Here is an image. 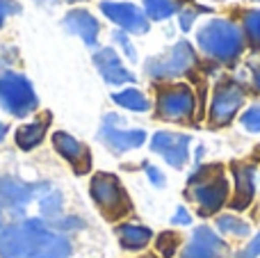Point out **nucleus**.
<instances>
[{
  "label": "nucleus",
  "mask_w": 260,
  "mask_h": 258,
  "mask_svg": "<svg viewBox=\"0 0 260 258\" xmlns=\"http://www.w3.org/2000/svg\"><path fill=\"white\" fill-rule=\"evenodd\" d=\"M194 18H197V12H192V9L183 12V14H180V27H183V30H189V27H192V23H194Z\"/></svg>",
  "instance_id": "31"
},
{
  "label": "nucleus",
  "mask_w": 260,
  "mask_h": 258,
  "mask_svg": "<svg viewBox=\"0 0 260 258\" xmlns=\"http://www.w3.org/2000/svg\"><path fill=\"white\" fill-rule=\"evenodd\" d=\"M258 256H260V233L258 236H253L251 242H249V245L244 247V249L240 251L235 258H258Z\"/></svg>",
  "instance_id": "27"
},
{
  "label": "nucleus",
  "mask_w": 260,
  "mask_h": 258,
  "mask_svg": "<svg viewBox=\"0 0 260 258\" xmlns=\"http://www.w3.org/2000/svg\"><path fill=\"white\" fill-rule=\"evenodd\" d=\"M37 195H39V210L46 219H57L62 213V195L50 185H37Z\"/></svg>",
  "instance_id": "19"
},
{
  "label": "nucleus",
  "mask_w": 260,
  "mask_h": 258,
  "mask_svg": "<svg viewBox=\"0 0 260 258\" xmlns=\"http://www.w3.org/2000/svg\"><path fill=\"white\" fill-rule=\"evenodd\" d=\"M53 144L57 149V153L62 155L64 160L71 163V167L76 169V174H87L91 167V155H89V149L82 144L80 140H76L73 135L64 131H57L53 135Z\"/></svg>",
  "instance_id": "13"
},
{
  "label": "nucleus",
  "mask_w": 260,
  "mask_h": 258,
  "mask_svg": "<svg viewBox=\"0 0 260 258\" xmlns=\"http://www.w3.org/2000/svg\"><path fill=\"white\" fill-rule=\"evenodd\" d=\"M242 126L249 133H260V103L251 105L247 112L242 114Z\"/></svg>",
  "instance_id": "26"
},
{
  "label": "nucleus",
  "mask_w": 260,
  "mask_h": 258,
  "mask_svg": "<svg viewBox=\"0 0 260 258\" xmlns=\"http://www.w3.org/2000/svg\"><path fill=\"white\" fill-rule=\"evenodd\" d=\"M256 87H258V91H260V73L256 76Z\"/></svg>",
  "instance_id": "36"
},
{
  "label": "nucleus",
  "mask_w": 260,
  "mask_h": 258,
  "mask_svg": "<svg viewBox=\"0 0 260 258\" xmlns=\"http://www.w3.org/2000/svg\"><path fill=\"white\" fill-rule=\"evenodd\" d=\"M0 231H3V206H0Z\"/></svg>",
  "instance_id": "35"
},
{
  "label": "nucleus",
  "mask_w": 260,
  "mask_h": 258,
  "mask_svg": "<svg viewBox=\"0 0 260 258\" xmlns=\"http://www.w3.org/2000/svg\"><path fill=\"white\" fill-rule=\"evenodd\" d=\"M233 176H235V197L231 201V208L244 210L251 206L253 197H256V167L249 163H235Z\"/></svg>",
  "instance_id": "14"
},
{
  "label": "nucleus",
  "mask_w": 260,
  "mask_h": 258,
  "mask_svg": "<svg viewBox=\"0 0 260 258\" xmlns=\"http://www.w3.org/2000/svg\"><path fill=\"white\" fill-rule=\"evenodd\" d=\"M0 105L14 117H27L37 110L39 99L25 76L7 71L0 76Z\"/></svg>",
  "instance_id": "4"
},
{
  "label": "nucleus",
  "mask_w": 260,
  "mask_h": 258,
  "mask_svg": "<svg viewBox=\"0 0 260 258\" xmlns=\"http://www.w3.org/2000/svg\"><path fill=\"white\" fill-rule=\"evenodd\" d=\"M180 258H229V245L212 229L199 227L194 229Z\"/></svg>",
  "instance_id": "11"
},
{
  "label": "nucleus",
  "mask_w": 260,
  "mask_h": 258,
  "mask_svg": "<svg viewBox=\"0 0 260 258\" xmlns=\"http://www.w3.org/2000/svg\"><path fill=\"white\" fill-rule=\"evenodd\" d=\"M197 41L208 57L231 64L240 57L244 48V37L238 25L226 18H212L197 32Z\"/></svg>",
  "instance_id": "2"
},
{
  "label": "nucleus",
  "mask_w": 260,
  "mask_h": 258,
  "mask_svg": "<svg viewBox=\"0 0 260 258\" xmlns=\"http://www.w3.org/2000/svg\"><path fill=\"white\" fill-rule=\"evenodd\" d=\"M171 222H174V224H185V227H187V224L192 222V217H189V213L183 208V206H180V208L176 210V215H174V219H171Z\"/></svg>",
  "instance_id": "32"
},
{
  "label": "nucleus",
  "mask_w": 260,
  "mask_h": 258,
  "mask_svg": "<svg viewBox=\"0 0 260 258\" xmlns=\"http://www.w3.org/2000/svg\"><path fill=\"white\" fill-rule=\"evenodd\" d=\"M189 195L199 204L201 215H215L229 199V183L217 169H199L189 176Z\"/></svg>",
  "instance_id": "3"
},
{
  "label": "nucleus",
  "mask_w": 260,
  "mask_h": 258,
  "mask_svg": "<svg viewBox=\"0 0 260 258\" xmlns=\"http://www.w3.org/2000/svg\"><path fill=\"white\" fill-rule=\"evenodd\" d=\"M244 30L256 48H260V9H251L244 14Z\"/></svg>",
  "instance_id": "24"
},
{
  "label": "nucleus",
  "mask_w": 260,
  "mask_h": 258,
  "mask_svg": "<svg viewBox=\"0 0 260 258\" xmlns=\"http://www.w3.org/2000/svg\"><path fill=\"white\" fill-rule=\"evenodd\" d=\"M46 128H48V119L44 121H35V123H25L16 131V144L21 146L23 151H30L44 140Z\"/></svg>",
  "instance_id": "20"
},
{
  "label": "nucleus",
  "mask_w": 260,
  "mask_h": 258,
  "mask_svg": "<svg viewBox=\"0 0 260 258\" xmlns=\"http://www.w3.org/2000/svg\"><path fill=\"white\" fill-rule=\"evenodd\" d=\"M144 9H146L148 18L165 21V18L176 14V3L174 0H144Z\"/></svg>",
  "instance_id": "23"
},
{
  "label": "nucleus",
  "mask_w": 260,
  "mask_h": 258,
  "mask_svg": "<svg viewBox=\"0 0 260 258\" xmlns=\"http://www.w3.org/2000/svg\"><path fill=\"white\" fill-rule=\"evenodd\" d=\"M39 5H53V3H57V0H37Z\"/></svg>",
  "instance_id": "34"
},
{
  "label": "nucleus",
  "mask_w": 260,
  "mask_h": 258,
  "mask_svg": "<svg viewBox=\"0 0 260 258\" xmlns=\"http://www.w3.org/2000/svg\"><path fill=\"white\" fill-rule=\"evenodd\" d=\"M18 5L14 3V0H0V27L5 25V21H7V16H12V14L18 12Z\"/></svg>",
  "instance_id": "28"
},
{
  "label": "nucleus",
  "mask_w": 260,
  "mask_h": 258,
  "mask_svg": "<svg viewBox=\"0 0 260 258\" xmlns=\"http://www.w3.org/2000/svg\"><path fill=\"white\" fill-rule=\"evenodd\" d=\"M112 101H114L117 105H121V108L133 110V112H146V110L151 108L148 99H146V96H144L139 89H123V91H117V94L112 96Z\"/></svg>",
  "instance_id": "21"
},
{
  "label": "nucleus",
  "mask_w": 260,
  "mask_h": 258,
  "mask_svg": "<svg viewBox=\"0 0 260 258\" xmlns=\"http://www.w3.org/2000/svg\"><path fill=\"white\" fill-rule=\"evenodd\" d=\"M157 251H160L162 256L165 258H171L176 254V249H178V245H180V240H178V236H176V233H160V236H157Z\"/></svg>",
  "instance_id": "25"
},
{
  "label": "nucleus",
  "mask_w": 260,
  "mask_h": 258,
  "mask_svg": "<svg viewBox=\"0 0 260 258\" xmlns=\"http://www.w3.org/2000/svg\"><path fill=\"white\" fill-rule=\"evenodd\" d=\"M119 117L117 114H108L101 126L99 137L105 142L108 149H112L114 153H123V151L130 149H139V146L146 142V133L142 128H130V131H123V128H117Z\"/></svg>",
  "instance_id": "9"
},
{
  "label": "nucleus",
  "mask_w": 260,
  "mask_h": 258,
  "mask_svg": "<svg viewBox=\"0 0 260 258\" xmlns=\"http://www.w3.org/2000/svg\"><path fill=\"white\" fill-rule=\"evenodd\" d=\"M217 231L221 236H233V238H247L251 233V227H249L244 219L235 217V215H219L217 217Z\"/></svg>",
  "instance_id": "22"
},
{
  "label": "nucleus",
  "mask_w": 260,
  "mask_h": 258,
  "mask_svg": "<svg viewBox=\"0 0 260 258\" xmlns=\"http://www.w3.org/2000/svg\"><path fill=\"white\" fill-rule=\"evenodd\" d=\"M114 41H119V44H121V48H123V53L128 55L130 57V62H135V59H137V53H135V48L133 46H130V41H128V37L123 35V32H114Z\"/></svg>",
  "instance_id": "29"
},
{
  "label": "nucleus",
  "mask_w": 260,
  "mask_h": 258,
  "mask_svg": "<svg viewBox=\"0 0 260 258\" xmlns=\"http://www.w3.org/2000/svg\"><path fill=\"white\" fill-rule=\"evenodd\" d=\"M144 169H146V176H148V181H151L153 185H157V187L165 185V176H162V172L157 167H153V165H146Z\"/></svg>",
  "instance_id": "30"
},
{
  "label": "nucleus",
  "mask_w": 260,
  "mask_h": 258,
  "mask_svg": "<svg viewBox=\"0 0 260 258\" xmlns=\"http://www.w3.org/2000/svg\"><path fill=\"white\" fill-rule=\"evenodd\" d=\"M37 195V185L23 183L14 176H0V201L14 213H23Z\"/></svg>",
  "instance_id": "15"
},
{
  "label": "nucleus",
  "mask_w": 260,
  "mask_h": 258,
  "mask_svg": "<svg viewBox=\"0 0 260 258\" xmlns=\"http://www.w3.org/2000/svg\"><path fill=\"white\" fill-rule=\"evenodd\" d=\"M89 195L91 199L96 201L101 210H103L105 217L110 219H119L130 210V201L126 190L121 187L117 176L112 174H96L91 178V185H89Z\"/></svg>",
  "instance_id": "5"
},
{
  "label": "nucleus",
  "mask_w": 260,
  "mask_h": 258,
  "mask_svg": "<svg viewBox=\"0 0 260 258\" xmlns=\"http://www.w3.org/2000/svg\"><path fill=\"white\" fill-rule=\"evenodd\" d=\"M117 236H119V242H121L126 249L137 251V249H144V247L151 242L153 233H151V229L139 227V224H121Z\"/></svg>",
  "instance_id": "18"
},
{
  "label": "nucleus",
  "mask_w": 260,
  "mask_h": 258,
  "mask_svg": "<svg viewBox=\"0 0 260 258\" xmlns=\"http://www.w3.org/2000/svg\"><path fill=\"white\" fill-rule=\"evenodd\" d=\"M189 135H180V133H167L160 131L153 135L151 140V151L160 153L167 160V165H171L174 169H183L189 155Z\"/></svg>",
  "instance_id": "10"
},
{
  "label": "nucleus",
  "mask_w": 260,
  "mask_h": 258,
  "mask_svg": "<svg viewBox=\"0 0 260 258\" xmlns=\"http://www.w3.org/2000/svg\"><path fill=\"white\" fill-rule=\"evenodd\" d=\"M5 133H7V126H5V123H0V142L5 140Z\"/></svg>",
  "instance_id": "33"
},
{
  "label": "nucleus",
  "mask_w": 260,
  "mask_h": 258,
  "mask_svg": "<svg viewBox=\"0 0 260 258\" xmlns=\"http://www.w3.org/2000/svg\"><path fill=\"white\" fill-rule=\"evenodd\" d=\"M197 99L187 85H171L157 94V114L169 121H187L194 117Z\"/></svg>",
  "instance_id": "7"
},
{
  "label": "nucleus",
  "mask_w": 260,
  "mask_h": 258,
  "mask_svg": "<svg viewBox=\"0 0 260 258\" xmlns=\"http://www.w3.org/2000/svg\"><path fill=\"white\" fill-rule=\"evenodd\" d=\"M101 12L117 23L121 30L130 32V35H144L148 30V21L144 12L133 3H114V0H103L101 3Z\"/></svg>",
  "instance_id": "12"
},
{
  "label": "nucleus",
  "mask_w": 260,
  "mask_h": 258,
  "mask_svg": "<svg viewBox=\"0 0 260 258\" xmlns=\"http://www.w3.org/2000/svg\"><path fill=\"white\" fill-rule=\"evenodd\" d=\"M194 62H197V55H194L192 46L187 41H178L167 53L153 57L146 64V73L155 80H171V78L185 76L194 67Z\"/></svg>",
  "instance_id": "6"
},
{
  "label": "nucleus",
  "mask_w": 260,
  "mask_h": 258,
  "mask_svg": "<svg viewBox=\"0 0 260 258\" xmlns=\"http://www.w3.org/2000/svg\"><path fill=\"white\" fill-rule=\"evenodd\" d=\"M94 64H96V69H99V73L103 76V80L110 82V85H123V82L135 80V76L123 67L119 55L114 53L112 48L99 50V53L94 55Z\"/></svg>",
  "instance_id": "16"
},
{
  "label": "nucleus",
  "mask_w": 260,
  "mask_h": 258,
  "mask_svg": "<svg viewBox=\"0 0 260 258\" xmlns=\"http://www.w3.org/2000/svg\"><path fill=\"white\" fill-rule=\"evenodd\" d=\"M71 242L41 219H25L0 231V258H69Z\"/></svg>",
  "instance_id": "1"
},
{
  "label": "nucleus",
  "mask_w": 260,
  "mask_h": 258,
  "mask_svg": "<svg viewBox=\"0 0 260 258\" xmlns=\"http://www.w3.org/2000/svg\"><path fill=\"white\" fill-rule=\"evenodd\" d=\"M64 27H67L69 32H73V35L82 37V41H85L89 48L99 46V27L101 25L85 9H71V12L64 16Z\"/></svg>",
  "instance_id": "17"
},
{
  "label": "nucleus",
  "mask_w": 260,
  "mask_h": 258,
  "mask_svg": "<svg viewBox=\"0 0 260 258\" xmlns=\"http://www.w3.org/2000/svg\"><path fill=\"white\" fill-rule=\"evenodd\" d=\"M244 103V89L235 82H224L215 89L210 103V121L215 126H226L233 121V117L238 114V110Z\"/></svg>",
  "instance_id": "8"
},
{
  "label": "nucleus",
  "mask_w": 260,
  "mask_h": 258,
  "mask_svg": "<svg viewBox=\"0 0 260 258\" xmlns=\"http://www.w3.org/2000/svg\"><path fill=\"white\" fill-rule=\"evenodd\" d=\"M71 3H78V0H71Z\"/></svg>",
  "instance_id": "37"
}]
</instances>
